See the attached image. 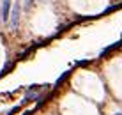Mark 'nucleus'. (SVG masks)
<instances>
[{
	"label": "nucleus",
	"mask_w": 122,
	"mask_h": 115,
	"mask_svg": "<svg viewBox=\"0 0 122 115\" xmlns=\"http://www.w3.org/2000/svg\"><path fill=\"white\" fill-rule=\"evenodd\" d=\"M20 14H21V4L16 2L14 5H12V9H11V14H9V23H11L12 30H16L18 25H20Z\"/></svg>",
	"instance_id": "1"
},
{
	"label": "nucleus",
	"mask_w": 122,
	"mask_h": 115,
	"mask_svg": "<svg viewBox=\"0 0 122 115\" xmlns=\"http://www.w3.org/2000/svg\"><path fill=\"white\" fill-rule=\"evenodd\" d=\"M2 21H9V14H11V0H2Z\"/></svg>",
	"instance_id": "2"
},
{
	"label": "nucleus",
	"mask_w": 122,
	"mask_h": 115,
	"mask_svg": "<svg viewBox=\"0 0 122 115\" xmlns=\"http://www.w3.org/2000/svg\"><path fill=\"white\" fill-rule=\"evenodd\" d=\"M34 2H36V0H25V11H28V9H32V5H34Z\"/></svg>",
	"instance_id": "3"
},
{
	"label": "nucleus",
	"mask_w": 122,
	"mask_h": 115,
	"mask_svg": "<svg viewBox=\"0 0 122 115\" xmlns=\"http://www.w3.org/2000/svg\"><path fill=\"white\" fill-rule=\"evenodd\" d=\"M0 21H2V11H0Z\"/></svg>",
	"instance_id": "4"
},
{
	"label": "nucleus",
	"mask_w": 122,
	"mask_h": 115,
	"mask_svg": "<svg viewBox=\"0 0 122 115\" xmlns=\"http://www.w3.org/2000/svg\"><path fill=\"white\" fill-rule=\"evenodd\" d=\"M113 115H122V113H120V112H119V113H113Z\"/></svg>",
	"instance_id": "5"
}]
</instances>
